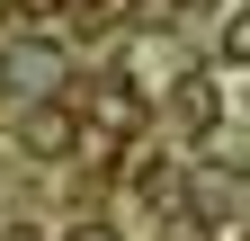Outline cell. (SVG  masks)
I'll return each mask as SVG.
<instances>
[{"label": "cell", "mask_w": 250, "mask_h": 241, "mask_svg": "<svg viewBox=\"0 0 250 241\" xmlns=\"http://www.w3.org/2000/svg\"><path fill=\"white\" fill-rule=\"evenodd\" d=\"M27 143H36V152H72V116H62V107H36V116H27Z\"/></svg>", "instance_id": "cell-1"}, {"label": "cell", "mask_w": 250, "mask_h": 241, "mask_svg": "<svg viewBox=\"0 0 250 241\" xmlns=\"http://www.w3.org/2000/svg\"><path fill=\"white\" fill-rule=\"evenodd\" d=\"M134 116H143V99H134V89H99V125H107V134H125Z\"/></svg>", "instance_id": "cell-2"}, {"label": "cell", "mask_w": 250, "mask_h": 241, "mask_svg": "<svg viewBox=\"0 0 250 241\" xmlns=\"http://www.w3.org/2000/svg\"><path fill=\"white\" fill-rule=\"evenodd\" d=\"M179 116H188V125H214V89L188 80V89H179Z\"/></svg>", "instance_id": "cell-3"}, {"label": "cell", "mask_w": 250, "mask_h": 241, "mask_svg": "<svg viewBox=\"0 0 250 241\" xmlns=\"http://www.w3.org/2000/svg\"><path fill=\"white\" fill-rule=\"evenodd\" d=\"M62 18H72L81 36H89V27H107V0H62Z\"/></svg>", "instance_id": "cell-4"}, {"label": "cell", "mask_w": 250, "mask_h": 241, "mask_svg": "<svg viewBox=\"0 0 250 241\" xmlns=\"http://www.w3.org/2000/svg\"><path fill=\"white\" fill-rule=\"evenodd\" d=\"M224 54H232V63H250V9H241V18L224 27Z\"/></svg>", "instance_id": "cell-5"}, {"label": "cell", "mask_w": 250, "mask_h": 241, "mask_svg": "<svg viewBox=\"0 0 250 241\" xmlns=\"http://www.w3.org/2000/svg\"><path fill=\"white\" fill-rule=\"evenodd\" d=\"M72 241H116V232H99V223H89V232H72Z\"/></svg>", "instance_id": "cell-6"}, {"label": "cell", "mask_w": 250, "mask_h": 241, "mask_svg": "<svg viewBox=\"0 0 250 241\" xmlns=\"http://www.w3.org/2000/svg\"><path fill=\"white\" fill-rule=\"evenodd\" d=\"M18 241H27V232H18Z\"/></svg>", "instance_id": "cell-7"}]
</instances>
